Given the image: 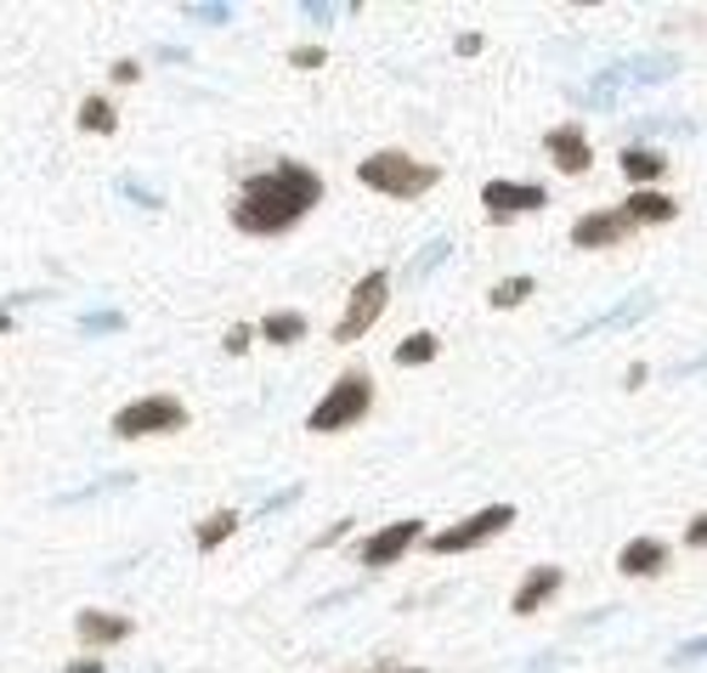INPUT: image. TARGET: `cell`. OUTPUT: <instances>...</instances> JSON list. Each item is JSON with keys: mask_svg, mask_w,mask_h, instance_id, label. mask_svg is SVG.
<instances>
[{"mask_svg": "<svg viewBox=\"0 0 707 673\" xmlns=\"http://www.w3.org/2000/svg\"><path fill=\"white\" fill-rule=\"evenodd\" d=\"M623 216H628L634 227H646V221H651V227H668L673 216H680V205H673L668 193H657V187H634L628 205H623Z\"/></svg>", "mask_w": 707, "mask_h": 673, "instance_id": "obj_14", "label": "cell"}, {"mask_svg": "<svg viewBox=\"0 0 707 673\" xmlns=\"http://www.w3.org/2000/svg\"><path fill=\"white\" fill-rule=\"evenodd\" d=\"M289 62H294V69H323L328 51H323V46H294V51H289Z\"/></svg>", "mask_w": 707, "mask_h": 673, "instance_id": "obj_26", "label": "cell"}, {"mask_svg": "<svg viewBox=\"0 0 707 673\" xmlns=\"http://www.w3.org/2000/svg\"><path fill=\"white\" fill-rule=\"evenodd\" d=\"M323 205V176L312 164H273V171H260L239 187L232 198V227L244 232V239H278V232L300 227L312 210Z\"/></svg>", "mask_w": 707, "mask_h": 673, "instance_id": "obj_1", "label": "cell"}, {"mask_svg": "<svg viewBox=\"0 0 707 673\" xmlns=\"http://www.w3.org/2000/svg\"><path fill=\"white\" fill-rule=\"evenodd\" d=\"M419 532H425V521H391V526H380V532L362 537V544H357V560H362V566H396L402 555L419 544Z\"/></svg>", "mask_w": 707, "mask_h": 673, "instance_id": "obj_8", "label": "cell"}, {"mask_svg": "<svg viewBox=\"0 0 707 673\" xmlns=\"http://www.w3.org/2000/svg\"><path fill=\"white\" fill-rule=\"evenodd\" d=\"M114 125H119V114H114L108 96H85L80 103V130H91V137H114Z\"/></svg>", "mask_w": 707, "mask_h": 673, "instance_id": "obj_19", "label": "cell"}, {"mask_svg": "<svg viewBox=\"0 0 707 673\" xmlns=\"http://www.w3.org/2000/svg\"><path fill=\"white\" fill-rule=\"evenodd\" d=\"M187 419L193 414L176 396H137L114 414V436H125V442H142V436H182Z\"/></svg>", "mask_w": 707, "mask_h": 673, "instance_id": "obj_4", "label": "cell"}, {"mask_svg": "<svg viewBox=\"0 0 707 673\" xmlns=\"http://www.w3.org/2000/svg\"><path fill=\"white\" fill-rule=\"evenodd\" d=\"M182 18H187V23H216V28H221V23H232V7H187Z\"/></svg>", "mask_w": 707, "mask_h": 673, "instance_id": "obj_25", "label": "cell"}, {"mask_svg": "<svg viewBox=\"0 0 707 673\" xmlns=\"http://www.w3.org/2000/svg\"><path fill=\"white\" fill-rule=\"evenodd\" d=\"M560 594V566H532L526 571V583L515 589V617H532V612H544V605Z\"/></svg>", "mask_w": 707, "mask_h": 673, "instance_id": "obj_12", "label": "cell"}, {"mask_svg": "<svg viewBox=\"0 0 707 673\" xmlns=\"http://www.w3.org/2000/svg\"><path fill=\"white\" fill-rule=\"evenodd\" d=\"M702 657H707V634H702V639H685V646L673 651V662H680V668H685V662H702Z\"/></svg>", "mask_w": 707, "mask_h": 673, "instance_id": "obj_27", "label": "cell"}, {"mask_svg": "<svg viewBox=\"0 0 707 673\" xmlns=\"http://www.w3.org/2000/svg\"><path fill=\"white\" fill-rule=\"evenodd\" d=\"M651 312V294H628V306H617V312H605V317H594V323H583L571 340H583V334H594V328H628L634 317H646Z\"/></svg>", "mask_w": 707, "mask_h": 673, "instance_id": "obj_17", "label": "cell"}, {"mask_svg": "<svg viewBox=\"0 0 707 673\" xmlns=\"http://www.w3.org/2000/svg\"><path fill=\"white\" fill-rule=\"evenodd\" d=\"M0 334H12V317L7 312H0Z\"/></svg>", "mask_w": 707, "mask_h": 673, "instance_id": "obj_34", "label": "cell"}, {"mask_svg": "<svg viewBox=\"0 0 707 673\" xmlns=\"http://www.w3.org/2000/svg\"><path fill=\"white\" fill-rule=\"evenodd\" d=\"M503 526H515V503H487V510L464 515L459 526L436 532V537H430V555H464V549H482V544H492V537H498Z\"/></svg>", "mask_w": 707, "mask_h": 673, "instance_id": "obj_5", "label": "cell"}, {"mask_svg": "<svg viewBox=\"0 0 707 673\" xmlns=\"http://www.w3.org/2000/svg\"><path fill=\"white\" fill-rule=\"evenodd\" d=\"M74 634H80L85 651L125 646V639H130V617H119V612H80V617H74Z\"/></svg>", "mask_w": 707, "mask_h": 673, "instance_id": "obj_11", "label": "cell"}, {"mask_svg": "<svg viewBox=\"0 0 707 673\" xmlns=\"http://www.w3.org/2000/svg\"><path fill=\"white\" fill-rule=\"evenodd\" d=\"M255 334H260V340H273V346H300V340H306V317H300V312H266Z\"/></svg>", "mask_w": 707, "mask_h": 673, "instance_id": "obj_16", "label": "cell"}, {"mask_svg": "<svg viewBox=\"0 0 707 673\" xmlns=\"http://www.w3.org/2000/svg\"><path fill=\"white\" fill-rule=\"evenodd\" d=\"M628 232H634V221L623 210H589V216L571 221V244L578 250H612V244L628 239Z\"/></svg>", "mask_w": 707, "mask_h": 673, "instance_id": "obj_9", "label": "cell"}, {"mask_svg": "<svg viewBox=\"0 0 707 673\" xmlns=\"http://www.w3.org/2000/svg\"><path fill=\"white\" fill-rule=\"evenodd\" d=\"M544 148H549V159L560 164L566 176H589V164H594V148H589V137L578 125H555L549 137H544Z\"/></svg>", "mask_w": 707, "mask_h": 673, "instance_id": "obj_10", "label": "cell"}, {"mask_svg": "<svg viewBox=\"0 0 707 673\" xmlns=\"http://www.w3.org/2000/svg\"><path fill=\"white\" fill-rule=\"evenodd\" d=\"M119 328H125L119 312H91V317L80 323V334H119Z\"/></svg>", "mask_w": 707, "mask_h": 673, "instance_id": "obj_23", "label": "cell"}, {"mask_svg": "<svg viewBox=\"0 0 707 673\" xmlns=\"http://www.w3.org/2000/svg\"><path fill=\"white\" fill-rule=\"evenodd\" d=\"M385 306H391V278H385V272H368V278L351 289V300H346V317L334 323V340H340V346L362 340V334L385 317Z\"/></svg>", "mask_w": 707, "mask_h": 673, "instance_id": "obj_6", "label": "cell"}, {"mask_svg": "<svg viewBox=\"0 0 707 673\" xmlns=\"http://www.w3.org/2000/svg\"><path fill=\"white\" fill-rule=\"evenodd\" d=\"M368 408H374V380H368L362 368H346V374L323 391L317 408L306 414V430H317V436H328V430H351V425L368 419Z\"/></svg>", "mask_w": 707, "mask_h": 673, "instance_id": "obj_3", "label": "cell"}, {"mask_svg": "<svg viewBox=\"0 0 707 673\" xmlns=\"http://www.w3.org/2000/svg\"><path fill=\"white\" fill-rule=\"evenodd\" d=\"M362 673H425V668H402V662H374V668H362Z\"/></svg>", "mask_w": 707, "mask_h": 673, "instance_id": "obj_33", "label": "cell"}, {"mask_svg": "<svg viewBox=\"0 0 707 673\" xmlns=\"http://www.w3.org/2000/svg\"><path fill=\"white\" fill-rule=\"evenodd\" d=\"M685 544H691V549H707V510H702V515L685 526Z\"/></svg>", "mask_w": 707, "mask_h": 673, "instance_id": "obj_28", "label": "cell"}, {"mask_svg": "<svg viewBox=\"0 0 707 673\" xmlns=\"http://www.w3.org/2000/svg\"><path fill=\"white\" fill-rule=\"evenodd\" d=\"M453 51H459V57H476V51H482V35H459Z\"/></svg>", "mask_w": 707, "mask_h": 673, "instance_id": "obj_31", "label": "cell"}, {"mask_svg": "<svg viewBox=\"0 0 707 673\" xmlns=\"http://www.w3.org/2000/svg\"><path fill=\"white\" fill-rule=\"evenodd\" d=\"M623 176L634 182V187H651V182H662L668 176V159L657 153V148H623Z\"/></svg>", "mask_w": 707, "mask_h": 673, "instance_id": "obj_15", "label": "cell"}, {"mask_svg": "<svg viewBox=\"0 0 707 673\" xmlns=\"http://www.w3.org/2000/svg\"><path fill=\"white\" fill-rule=\"evenodd\" d=\"M357 182L374 187V193H385V198H425L436 182H442V171H436V164H425V159H414V153L380 148V153H368V159L357 164Z\"/></svg>", "mask_w": 707, "mask_h": 673, "instance_id": "obj_2", "label": "cell"}, {"mask_svg": "<svg viewBox=\"0 0 707 673\" xmlns=\"http://www.w3.org/2000/svg\"><path fill=\"white\" fill-rule=\"evenodd\" d=\"M532 289H537V283H532L526 272H515V278H503V283H492V294H487V300H492L498 312H515V306H521V300H526Z\"/></svg>", "mask_w": 707, "mask_h": 673, "instance_id": "obj_21", "label": "cell"}, {"mask_svg": "<svg viewBox=\"0 0 707 673\" xmlns=\"http://www.w3.org/2000/svg\"><path fill=\"white\" fill-rule=\"evenodd\" d=\"M549 205V193L537 187V182H487L482 187V210L503 227V221H515V216H532V210H544Z\"/></svg>", "mask_w": 707, "mask_h": 673, "instance_id": "obj_7", "label": "cell"}, {"mask_svg": "<svg viewBox=\"0 0 707 673\" xmlns=\"http://www.w3.org/2000/svg\"><path fill=\"white\" fill-rule=\"evenodd\" d=\"M250 346H255V328L239 323V328H227V346H221V351H227V357H244Z\"/></svg>", "mask_w": 707, "mask_h": 673, "instance_id": "obj_24", "label": "cell"}, {"mask_svg": "<svg viewBox=\"0 0 707 673\" xmlns=\"http://www.w3.org/2000/svg\"><path fill=\"white\" fill-rule=\"evenodd\" d=\"M662 566H668V544H657V537H628L623 555H617L623 578H657Z\"/></svg>", "mask_w": 707, "mask_h": 673, "instance_id": "obj_13", "label": "cell"}, {"mask_svg": "<svg viewBox=\"0 0 707 673\" xmlns=\"http://www.w3.org/2000/svg\"><path fill=\"white\" fill-rule=\"evenodd\" d=\"M62 673H108V662H96V657H80V662H69Z\"/></svg>", "mask_w": 707, "mask_h": 673, "instance_id": "obj_30", "label": "cell"}, {"mask_svg": "<svg viewBox=\"0 0 707 673\" xmlns=\"http://www.w3.org/2000/svg\"><path fill=\"white\" fill-rule=\"evenodd\" d=\"M442 260H448V239H430V244H425V255L414 260V278L436 272V266H442Z\"/></svg>", "mask_w": 707, "mask_h": 673, "instance_id": "obj_22", "label": "cell"}, {"mask_svg": "<svg viewBox=\"0 0 707 673\" xmlns=\"http://www.w3.org/2000/svg\"><path fill=\"white\" fill-rule=\"evenodd\" d=\"M239 526H244L239 510H216V515H205V521H198V549H221Z\"/></svg>", "mask_w": 707, "mask_h": 673, "instance_id": "obj_18", "label": "cell"}, {"mask_svg": "<svg viewBox=\"0 0 707 673\" xmlns=\"http://www.w3.org/2000/svg\"><path fill=\"white\" fill-rule=\"evenodd\" d=\"M436 351H442V340L425 328V334H408V340L396 346V362H402V368H419V362H436Z\"/></svg>", "mask_w": 707, "mask_h": 673, "instance_id": "obj_20", "label": "cell"}, {"mask_svg": "<svg viewBox=\"0 0 707 673\" xmlns=\"http://www.w3.org/2000/svg\"><path fill=\"white\" fill-rule=\"evenodd\" d=\"M114 80H119V85H137V80H142V69H137L130 57H119V62H114Z\"/></svg>", "mask_w": 707, "mask_h": 673, "instance_id": "obj_29", "label": "cell"}, {"mask_svg": "<svg viewBox=\"0 0 707 673\" xmlns=\"http://www.w3.org/2000/svg\"><path fill=\"white\" fill-rule=\"evenodd\" d=\"M306 18H312V23H334V7H317V0H306Z\"/></svg>", "mask_w": 707, "mask_h": 673, "instance_id": "obj_32", "label": "cell"}]
</instances>
